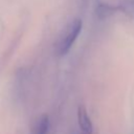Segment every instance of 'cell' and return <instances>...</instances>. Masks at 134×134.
Returning <instances> with one entry per match:
<instances>
[{
	"mask_svg": "<svg viewBox=\"0 0 134 134\" xmlns=\"http://www.w3.org/2000/svg\"><path fill=\"white\" fill-rule=\"evenodd\" d=\"M82 27H83V23H82L81 19H74L69 24V26L67 27L66 31L64 32L61 41L58 44L57 52L59 55H65L70 50L73 43L75 42L79 35L81 34Z\"/></svg>",
	"mask_w": 134,
	"mask_h": 134,
	"instance_id": "6da1fadb",
	"label": "cell"
},
{
	"mask_svg": "<svg viewBox=\"0 0 134 134\" xmlns=\"http://www.w3.org/2000/svg\"><path fill=\"white\" fill-rule=\"evenodd\" d=\"M77 122L80 126L81 134H92L93 133L92 122L84 106H80L77 109Z\"/></svg>",
	"mask_w": 134,
	"mask_h": 134,
	"instance_id": "7a4b0ae2",
	"label": "cell"
},
{
	"mask_svg": "<svg viewBox=\"0 0 134 134\" xmlns=\"http://www.w3.org/2000/svg\"><path fill=\"white\" fill-rule=\"evenodd\" d=\"M116 7L109 5L107 3H98L96 6V15L99 19H105L110 17L111 15L114 14Z\"/></svg>",
	"mask_w": 134,
	"mask_h": 134,
	"instance_id": "3957f363",
	"label": "cell"
},
{
	"mask_svg": "<svg viewBox=\"0 0 134 134\" xmlns=\"http://www.w3.org/2000/svg\"><path fill=\"white\" fill-rule=\"evenodd\" d=\"M118 8L126 16L134 19V0H119Z\"/></svg>",
	"mask_w": 134,
	"mask_h": 134,
	"instance_id": "277c9868",
	"label": "cell"
},
{
	"mask_svg": "<svg viewBox=\"0 0 134 134\" xmlns=\"http://www.w3.org/2000/svg\"><path fill=\"white\" fill-rule=\"evenodd\" d=\"M48 127H49V118L47 114H43L40 119L38 120L37 125H36V129L34 134H47L48 131Z\"/></svg>",
	"mask_w": 134,
	"mask_h": 134,
	"instance_id": "5b68a950",
	"label": "cell"
}]
</instances>
